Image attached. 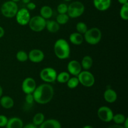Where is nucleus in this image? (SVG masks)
I'll use <instances>...</instances> for the list:
<instances>
[{
    "mask_svg": "<svg viewBox=\"0 0 128 128\" xmlns=\"http://www.w3.org/2000/svg\"><path fill=\"white\" fill-rule=\"evenodd\" d=\"M64 1H71V0H64Z\"/></svg>",
    "mask_w": 128,
    "mask_h": 128,
    "instance_id": "44",
    "label": "nucleus"
},
{
    "mask_svg": "<svg viewBox=\"0 0 128 128\" xmlns=\"http://www.w3.org/2000/svg\"><path fill=\"white\" fill-rule=\"evenodd\" d=\"M11 1H13V2H16V3H17L18 2H19V1H21V0H11Z\"/></svg>",
    "mask_w": 128,
    "mask_h": 128,
    "instance_id": "43",
    "label": "nucleus"
},
{
    "mask_svg": "<svg viewBox=\"0 0 128 128\" xmlns=\"http://www.w3.org/2000/svg\"><path fill=\"white\" fill-rule=\"evenodd\" d=\"M92 64H93V60L92 58L90 56H85L81 61V65L82 68L84 70H88L89 71L90 69L92 67Z\"/></svg>",
    "mask_w": 128,
    "mask_h": 128,
    "instance_id": "22",
    "label": "nucleus"
},
{
    "mask_svg": "<svg viewBox=\"0 0 128 128\" xmlns=\"http://www.w3.org/2000/svg\"><path fill=\"white\" fill-rule=\"evenodd\" d=\"M44 120L45 117L44 114L42 112H38L32 118V124H34L35 126H39L44 122Z\"/></svg>",
    "mask_w": 128,
    "mask_h": 128,
    "instance_id": "24",
    "label": "nucleus"
},
{
    "mask_svg": "<svg viewBox=\"0 0 128 128\" xmlns=\"http://www.w3.org/2000/svg\"><path fill=\"white\" fill-rule=\"evenodd\" d=\"M54 52L56 57L60 60H66L70 56V46L66 40L58 39L54 44Z\"/></svg>",
    "mask_w": 128,
    "mask_h": 128,
    "instance_id": "2",
    "label": "nucleus"
},
{
    "mask_svg": "<svg viewBox=\"0 0 128 128\" xmlns=\"http://www.w3.org/2000/svg\"><path fill=\"white\" fill-rule=\"evenodd\" d=\"M84 40L91 45L98 44L102 38V32L98 28H91L88 29L84 34Z\"/></svg>",
    "mask_w": 128,
    "mask_h": 128,
    "instance_id": "3",
    "label": "nucleus"
},
{
    "mask_svg": "<svg viewBox=\"0 0 128 128\" xmlns=\"http://www.w3.org/2000/svg\"><path fill=\"white\" fill-rule=\"evenodd\" d=\"M15 16L17 22L21 26H26L28 24L29 21L31 19L30 11L25 8L18 10Z\"/></svg>",
    "mask_w": 128,
    "mask_h": 128,
    "instance_id": "10",
    "label": "nucleus"
},
{
    "mask_svg": "<svg viewBox=\"0 0 128 128\" xmlns=\"http://www.w3.org/2000/svg\"><path fill=\"white\" fill-rule=\"evenodd\" d=\"M104 99L109 103H113L117 100L118 95L116 91L112 89L108 88L104 92Z\"/></svg>",
    "mask_w": 128,
    "mask_h": 128,
    "instance_id": "16",
    "label": "nucleus"
},
{
    "mask_svg": "<svg viewBox=\"0 0 128 128\" xmlns=\"http://www.w3.org/2000/svg\"><path fill=\"white\" fill-rule=\"evenodd\" d=\"M70 41L74 45L78 46V45H81L83 42L84 37L82 34L79 32H72L70 36Z\"/></svg>",
    "mask_w": 128,
    "mask_h": 128,
    "instance_id": "19",
    "label": "nucleus"
},
{
    "mask_svg": "<svg viewBox=\"0 0 128 128\" xmlns=\"http://www.w3.org/2000/svg\"><path fill=\"white\" fill-rule=\"evenodd\" d=\"M84 5L80 1H74L68 6L67 14L71 18H77L84 13Z\"/></svg>",
    "mask_w": 128,
    "mask_h": 128,
    "instance_id": "4",
    "label": "nucleus"
},
{
    "mask_svg": "<svg viewBox=\"0 0 128 128\" xmlns=\"http://www.w3.org/2000/svg\"><path fill=\"white\" fill-rule=\"evenodd\" d=\"M76 31L78 32L81 34H84L85 32L87 31L88 26L86 25V23H84V22H79L76 24Z\"/></svg>",
    "mask_w": 128,
    "mask_h": 128,
    "instance_id": "29",
    "label": "nucleus"
},
{
    "mask_svg": "<svg viewBox=\"0 0 128 128\" xmlns=\"http://www.w3.org/2000/svg\"><path fill=\"white\" fill-rule=\"evenodd\" d=\"M39 128H61V124L55 119H49L44 120V122L39 126Z\"/></svg>",
    "mask_w": 128,
    "mask_h": 128,
    "instance_id": "17",
    "label": "nucleus"
},
{
    "mask_svg": "<svg viewBox=\"0 0 128 128\" xmlns=\"http://www.w3.org/2000/svg\"><path fill=\"white\" fill-rule=\"evenodd\" d=\"M44 54L41 50L38 49H33L31 50L28 54V59L32 62L38 63L43 61Z\"/></svg>",
    "mask_w": 128,
    "mask_h": 128,
    "instance_id": "12",
    "label": "nucleus"
},
{
    "mask_svg": "<svg viewBox=\"0 0 128 128\" xmlns=\"http://www.w3.org/2000/svg\"><path fill=\"white\" fill-rule=\"evenodd\" d=\"M36 8V5L35 4L34 2H32L30 1L28 4H26V8L29 10V11H32V10H35Z\"/></svg>",
    "mask_w": 128,
    "mask_h": 128,
    "instance_id": "34",
    "label": "nucleus"
},
{
    "mask_svg": "<svg viewBox=\"0 0 128 128\" xmlns=\"http://www.w3.org/2000/svg\"><path fill=\"white\" fill-rule=\"evenodd\" d=\"M52 14L53 11L52 8L47 5L42 6L40 10V16L45 20H49L51 18L52 16Z\"/></svg>",
    "mask_w": 128,
    "mask_h": 128,
    "instance_id": "21",
    "label": "nucleus"
},
{
    "mask_svg": "<svg viewBox=\"0 0 128 128\" xmlns=\"http://www.w3.org/2000/svg\"><path fill=\"white\" fill-rule=\"evenodd\" d=\"M70 78V75L69 72L66 71H62L58 74L56 81H57L60 83H66Z\"/></svg>",
    "mask_w": 128,
    "mask_h": 128,
    "instance_id": "23",
    "label": "nucleus"
},
{
    "mask_svg": "<svg viewBox=\"0 0 128 128\" xmlns=\"http://www.w3.org/2000/svg\"><path fill=\"white\" fill-rule=\"evenodd\" d=\"M14 102L12 98L8 96H1L0 98V106H2L3 108L8 110L13 107Z\"/></svg>",
    "mask_w": 128,
    "mask_h": 128,
    "instance_id": "18",
    "label": "nucleus"
},
{
    "mask_svg": "<svg viewBox=\"0 0 128 128\" xmlns=\"http://www.w3.org/2000/svg\"><path fill=\"white\" fill-rule=\"evenodd\" d=\"M57 74V72L54 69L51 67H47L41 70L40 76L41 80L46 83H51L56 80Z\"/></svg>",
    "mask_w": 128,
    "mask_h": 128,
    "instance_id": "8",
    "label": "nucleus"
},
{
    "mask_svg": "<svg viewBox=\"0 0 128 128\" xmlns=\"http://www.w3.org/2000/svg\"><path fill=\"white\" fill-rule=\"evenodd\" d=\"M108 128H124V127L122 126H121V125H120V124H114V125H111V126H110V127H108Z\"/></svg>",
    "mask_w": 128,
    "mask_h": 128,
    "instance_id": "36",
    "label": "nucleus"
},
{
    "mask_svg": "<svg viewBox=\"0 0 128 128\" xmlns=\"http://www.w3.org/2000/svg\"><path fill=\"white\" fill-rule=\"evenodd\" d=\"M46 20L41 16H35L31 18L29 21V26L32 31L40 32L46 28Z\"/></svg>",
    "mask_w": 128,
    "mask_h": 128,
    "instance_id": "6",
    "label": "nucleus"
},
{
    "mask_svg": "<svg viewBox=\"0 0 128 128\" xmlns=\"http://www.w3.org/2000/svg\"><path fill=\"white\" fill-rule=\"evenodd\" d=\"M16 58L20 62H25L28 60V54L24 51H20L16 53Z\"/></svg>",
    "mask_w": 128,
    "mask_h": 128,
    "instance_id": "30",
    "label": "nucleus"
},
{
    "mask_svg": "<svg viewBox=\"0 0 128 128\" xmlns=\"http://www.w3.org/2000/svg\"><path fill=\"white\" fill-rule=\"evenodd\" d=\"M18 11V6L16 2L12 1H8L4 2L1 7V14L4 17L12 18L16 16Z\"/></svg>",
    "mask_w": 128,
    "mask_h": 128,
    "instance_id": "5",
    "label": "nucleus"
},
{
    "mask_svg": "<svg viewBox=\"0 0 128 128\" xmlns=\"http://www.w3.org/2000/svg\"><path fill=\"white\" fill-rule=\"evenodd\" d=\"M120 17L122 20H128V2L122 4L120 10Z\"/></svg>",
    "mask_w": 128,
    "mask_h": 128,
    "instance_id": "26",
    "label": "nucleus"
},
{
    "mask_svg": "<svg viewBox=\"0 0 128 128\" xmlns=\"http://www.w3.org/2000/svg\"><path fill=\"white\" fill-rule=\"evenodd\" d=\"M46 28L49 32L51 33H56L60 30V26L56 21L52 20H48L46 21Z\"/></svg>",
    "mask_w": 128,
    "mask_h": 128,
    "instance_id": "20",
    "label": "nucleus"
},
{
    "mask_svg": "<svg viewBox=\"0 0 128 128\" xmlns=\"http://www.w3.org/2000/svg\"><path fill=\"white\" fill-rule=\"evenodd\" d=\"M126 119V118L124 115L121 113H118L116 114H114L112 121H113L114 122V123L116 124L121 125L124 123Z\"/></svg>",
    "mask_w": 128,
    "mask_h": 128,
    "instance_id": "27",
    "label": "nucleus"
},
{
    "mask_svg": "<svg viewBox=\"0 0 128 128\" xmlns=\"http://www.w3.org/2000/svg\"><path fill=\"white\" fill-rule=\"evenodd\" d=\"M66 84H67V86L69 88L74 89L78 86L80 82H79V80L78 79V77H72L70 78L69 79L68 81L66 82Z\"/></svg>",
    "mask_w": 128,
    "mask_h": 128,
    "instance_id": "28",
    "label": "nucleus"
},
{
    "mask_svg": "<svg viewBox=\"0 0 128 128\" xmlns=\"http://www.w3.org/2000/svg\"><path fill=\"white\" fill-rule=\"evenodd\" d=\"M8 119L4 115H0V128H3L6 126Z\"/></svg>",
    "mask_w": 128,
    "mask_h": 128,
    "instance_id": "33",
    "label": "nucleus"
},
{
    "mask_svg": "<svg viewBox=\"0 0 128 128\" xmlns=\"http://www.w3.org/2000/svg\"><path fill=\"white\" fill-rule=\"evenodd\" d=\"M36 88V82L32 78L28 77L23 80L21 85L22 91L25 94H32Z\"/></svg>",
    "mask_w": 128,
    "mask_h": 128,
    "instance_id": "11",
    "label": "nucleus"
},
{
    "mask_svg": "<svg viewBox=\"0 0 128 128\" xmlns=\"http://www.w3.org/2000/svg\"><path fill=\"white\" fill-rule=\"evenodd\" d=\"M23 126V121L21 119L18 117H13L9 119L5 127L6 128H22Z\"/></svg>",
    "mask_w": 128,
    "mask_h": 128,
    "instance_id": "15",
    "label": "nucleus"
},
{
    "mask_svg": "<svg viewBox=\"0 0 128 128\" xmlns=\"http://www.w3.org/2000/svg\"><path fill=\"white\" fill-rule=\"evenodd\" d=\"M22 128H38V126H35V125L32 123H30L25 125V126H23Z\"/></svg>",
    "mask_w": 128,
    "mask_h": 128,
    "instance_id": "35",
    "label": "nucleus"
},
{
    "mask_svg": "<svg viewBox=\"0 0 128 128\" xmlns=\"http://www.w3.org/2000/svg\"><path fill=\"white\" fill-rule=\"evenodd\" d=\"M118 1L122 5L124 4L128 3V0H118Z\"/></svg>",
    "mask_w": 128,
    "mask_h": 128,
    "instance_id": "39",
    "label": "nucleus"
},
{
    "mask_svg": "<svg viewBox=\"0 0 128 128\" xmlns=\"http://www.w3.org/2000/svg\"><path fill=\"white\" fill-rule=\"evenodd\" d=\"M22 2H23V3H24V4H28V2H30V1H31V0H22Z\"/></svg>",
    "mask_w": 128,
    "mask_h": 128,
    "instance_id": "40",
    "label": "nucleus"
},
{
    "mask_svg": "<svg viewBox=\"0 0 128 128\" xmlns=\"http://www.w3.org/2000/svg\"><path fill=\"white\" fill-rule=\"evenodd\" d=\"M54 93L52 86L48 83H44L36 86L32 96L35 102L40 104H46L52 100Z\"/></svg>",
    "mask_w": 128,
    "mask_h": 128,
    "instance_id": "1",
    "label": "nucleus"
},
{
    "mask_svg": "<svg viewBox=\"0 0 128 128\" xmlns=\"http://www.w3.org/2000/svg\"><path fill=\"white\" fill-rule=\"evenodd\" d=\"M78 79L80 84H82L84 87L90 88L94 84V76L88 70L81 71V72L78 75Z\"/></svg>",
    "mask_w": 128,
    "mask_h": 128,
    "instance_id": "7",
    "label": "nucleus"
},
{
    "mask_svg": "<svg viewBox=\"0 0 128 128\" xmlns=\"http://www.w3.org/2000/svg\"><path fill=\"white\" fill-rule=\"evenodd\" d=\"M4 35V30L3 28L0 26V38L3 37Z\"/></svg>",
    "mask_w": 128,
    "mask_h": 128,
    "instance_id": "37",
    "label": "nucleus"
},
{
    "mask_svg": "<svg viewBox=\"0 0 128 128\" xmlns=\"http://www.w3.org/2000/svg\"><path fill=\"white\" fill-rule=\"evenodd\" d=\"M123 127H124V128H128V118H126V120H125V121L124 122Z\"/></svg>",
    "mask_w": 128,
    "mask_h": 128,
    "instance_id": "38",
    "label": "nucleus"
},
{
    "mask_svg": "<svg viewBox=\"0 0 128 128\" xmlns=\"http://www.w3.org/2000/svg\"><path fill=\"white\" fill-rule=\"evenodd\" d=\"M69 20H70V17L68 15L66 14H59L57 16H56V22L59 24L60 25L65 24L68 22Z\"/></svg>",
    "mask_w": 128,
    "mask_h": 128,
    "instance_id": "25",
    "label": "nucleus"
},
{
    "mask_svg": "<svg viewBox=\"0 0 128 128\" xmlns=\"http://www.w3.org/2000/svg\"><path fill=\"white\" fill-rule=\"evenodd\" d=\"M82 128H94L92 126H90V125H86V126H84Z\"/></svg>",
    "mask_w": 128,
    "mask_h": 128,
    "instance_id": "42",
    "label": "nucleus"
},
{
    "mask_svg": "<svg viewBox=\"0 0 128 128\" xmlns=\"http://www.w3.org/2000/svg\"><path fill=\"white\" fill-rule=\"evenodd\" d=\"M2 88L1 86H0V98L2 96Z\"/></svg>",
    "mask_w": 128,
    "mask_h": 128,
    "instance_id": "41",
    "label": "nucleus"
},
{
    "mask_svg": "<svg viewBox=\"0 0 128 128\" xmlns=\"http://www.w3.org/2000/svg\"><path fill=\"white\" fill-rule=\"evenodd\" d=\"M67 69L69 74H71L74 76H78V75L82 71L81 63L76 60L70 61L68 64Z\"/></svg>",
    "mask_w": 128,
    "mask_h": 128,
    "instance_id": "13",
    "label": "nucleus"
},
{
    "mask_svg": "<svg viewBox=\"0 0 128 128\" xmlns=\"http://www.w3.org/2000/svg\"><path fill=\"white\" fill-rule=\"evenodd\" d=\"M93 4L98 11H105L111 6V0H93Z\"/></svg>",
    "mask_w": 128,
    "mask_h": 128,
    "instance_id": "14",
    "label": "nucleus"
},
{
    "mask_svg": "<svg viewBox=\"0 0 128 128\" xmlns=\"http://www.w3.org/2000/svg\"><path fill=\"white\" fill-rule=\"evenodd\" d=\"M25 101H26V104L28 106H32L34 101L32 94H26V97H25Z\"/></svg>",
    "mask_w": 128,
    "mask_h": 128,
    "instance_id": "32",
    "label": "nucleus"
},
{
    "mask_svg": "<svg viewBox=\"0 0 128 128\" xmlns=\"http://www.w3.org/2000/svg\"><path fill=\"white\" fill-rule=\"evenodd\" d=\"M97 114L99 119L104 122H110L112 121L114 116L112 110L106 106L100 107L98 110Z\"/></svg>",
    "mask_w": 128,
    "mask_h": 128,
    "instance_id": "9",
    "label": "nucleus"
},
{
    "mask_svg": "<svg viewBox=\"0 0 128 128\" xmlns=\"http://www.w3.org/2000/svg\"><path fill=\"white\" fill-rule=\"evenodd\" d=\"M57 11L59 14H66L68 12V5L65 3H61L58 6Z\"/></svg>",
    "mask_w": 128,
    "mask_h": 128,
    "instance_id": "31",
    "label": "nucleus"
}]
</instances>
